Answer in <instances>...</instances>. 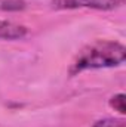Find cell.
<instances>
[{
    "mask_svg": "<svg viewBox=\"0 0 126 127\" xmlns=\"http://www.w3.org/2000/svg\"><path fill=\"white\" fill-rule=\"evenodd\" d=\"M28 34L27 27L0 19V38L3 40H21Z\"/></svg>",
    "mask_w": 126,
    "mask_h": 127,
    "instance_id": "3",
    "label": "cell"
},
{
    "mask_svg": "<svg viewBox=\"0 0 126 127\" xmlns=\"http://www.w3.org/2000/svg\"><path fill=\"white\" fill-rule=\"evenodd\" d=\"M125 4V0H51L52 9H95V10H114Z\"/></svg>",
    "mask_w": 126,
    "mask_h": 127,
    "instance_id": "2",
    "label": "cell"
},
{
    "mask_svg": "<svg viewBox=\"0 0 126 127\" xmlns=\"http://www.w3.org/2000/svg\"><path fill=\"white\" fill-rule=\"evenodd\" d=\"M126 59V47L114 40H96L79 50L68 72L77 75L88 69L119 66Z\"/></svg>",
    "mask_w": 126,
    "mask_h": 127,
    "instance_id": "1",
    "label": "cell"
},
{
    "mask_svg": "<svg viewBox=\"0 0 126 127\" xmlns=\"http://www.w3.org/2000/svg\"><path fill=\"white\" fill-rule=\"evenodd\" d=\"M125 97L126 96L123 93H117V95L111 96L110 99V106L117 111L119 114H125L126 112V105H125Z\"/></svg>",
    "mask_w": 126,
    "mask_h": 127,
    "instance_id": "5",
    "label": "cell"
},
{
    "mask_svg": "<svg viewBox=\"0 0 126 127\" xmlns=\"http://www.w3.org/2000/svg\"><path fill=\"white\" fill-rule=\"evenodd\" d=\"M92 127H126V121L123 118H116V117H107L96 120Z\"/></svg>",
    "mask_w": 126,
    "mask_h": 127,
    "instance_id": "4",
    "label": "cell"
},
{
    "mask_svg": "<svg viewBox=\"0 0 126 127\" xmlns=\"http://www.w3.org/2000/svg\"><path fill=\"white\" fill-rule=\"evenodd\" d=\"M25 6L24 0H4L0 3V9L3 10H22Z\"/></svg>",
    "mask_w": 126,
    "mask_h": 127,
    "instance_id": "6",
    "label": "cell"
}]
</instances>
